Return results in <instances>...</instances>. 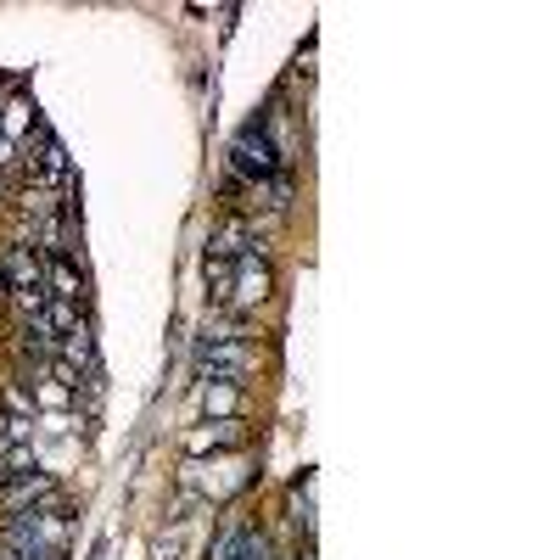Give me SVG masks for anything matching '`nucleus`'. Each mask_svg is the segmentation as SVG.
I'll return each instance as SVG.
<instances>
[{"label": "nucleus", "mask_w": 560, "mask_h": 560, "mask_svg": "<svg viewBox=\"0 0 560 560\" xmlns=\"http://www.w3.org/2000/svg\"><path fill=\"white\" fill-rule=\"evenodd\" d=\"M12 443H34V420L28 415H0V448Z\"/></svg>", "instance_id": "nucleus-12"}, {"label": "nucleus", "mask_w": 560, "mask_h": 560, "mask_svg": "<svg viewBox=\"0 0 560 560\" xmlns=\"http://www.w3.org/2000/svg\"><path fill=\"white\" fill-rule=\"evenodd\" d=\"M287 168H292V163H280V152H275V140L264 135V124L247 118V124L236 129V140H230V174L247 179V185H264V179L287 174Z\"/></svg>", "instance_id": "nucleus-1"}, {"label": "nucleus", "mask_w": 560, "mask_h": 560, "mask_svg": "<svg viewBox=\"0 0 560 560\" xmlns=\"http://www.w3.org/2000/svg\"><path fill=\"white\" fill-rule=\"evenodd\" d=\"M247 482H253V471H247L242 454H230V459H185L179 465V488L202 493V499H230V493H242Z\"/></svg>", "instance_id": "nucleus-2"}, {"label": "nucleus", "mask_w": 560, "mask_h": 560, "mask_svg": "<svg viewBox=\"0 0 560 560\" xmlns=\"http://www.w3.org/2000/svg\"><path fill=\"white\" fill-rule=\"evenodd\" d=\"M39 275H45V258L28 242H7V247H0V287H7V292H34Z\"/></svg>", "instance_id": "nucleus-6"}, {"label": "nucleus", "mask_w": 560, "mask_h": 560, "mask_svg": "<svg viewBox=\"0 0 560 560\" xmlns=\"http://www.w3.org/2000/svg\"><path fill=\"white\" fill-rule=\"evenodd\" d=\"M264 364L253 342H197V376L202 382H247Z\"/></svg>", "instance_id": "nucleus-4"}, {"label": "nucleus", "mask_w": 560, "mask_h": 560, "mask_svg": "<svg viewBox=\"0 0 560 560\" xmlns=\"http://www.w3.org/2000/svg\"><path fill=\"white\" fill-rule=\"evenodd\" d=\"M219 448H247V427H242V420H208V427L185 432V454H191V459L219 454Z\"/></svg>", "instance_id": "nucleus-7"}, {"label": "nucleus", "mask_w": 560, "mask_h": 560, "mask_svg": "<svg viewBox=\"0 0 560 560\" xmlns=\"http://www.w3.org/2000/svg\"><path fill=\"white\" fill-rule=\"evenodd\" d=\"M39 325H45L51 337H68V331H79V325H84V314H79V303L45 298V308H39Z\"/></svg>", "instance_id": "nucleus-10"}, {"label": "nucleus", "mask_w": 560, "mask_h": 560, "mask_svg": "<svg viewBox=\"0 0 560 560\" xmlns=\"http://www.w3.org/2000/svg\"><path fill=\"white\" fill-rule=\"evenodd\" d=\"M0 415H28V420H34V415H39V409H34V393H28L23 382H12L7 393H0Z\"/></svg>", "instance_id": "nucleus-13"}, {"label": "nucleus", "mask_w": 560, "mask_h": 560, "mask_svg": "<svg viewBox=\"0 0 560 560\" xmlns=\"http://www.w3.org/2000/svg\"><path fill=\"white\" fill-rule=\"evenodd\" d=\"M39 287H45V298H62V303H79L84 308V269L73 258H45Z\"/></svg>", "instance_id": "nucleus-8"}, {"label": "nucleus", "mask_w": 560, "mask_h": 560, "mask_svg": "<svg viewBox=\"0 0 560 560\" xmlns=\"http://www.w3.org/2000/svg\"><path fill=\"white\" fill-rule=\"evenodd\" d=\"M34 504H57V477L51 471H23V477L0 482V516H18V510H34Z\"/></svg>", "instance_id": "nucleus-5"}, {"label": "nucleus", "mask_w": 560, "mask_h": 560, "mask_svg": "<svg viewBox=\"0 0 560 560\" xmlns=\"http://www.w3.org/2000/svg\"><path fill=\"white\" fill-rule=\"evenodd\" d=\"M28 118H34V107H28L23 96L7 102V113H0V135H7L12 147H23V140H28Z\"/></svg>", "instance_id": "nucleus-11"}, {"label": "nucleus", "mask_w": 560, "mask_h": 560, "mask_svg": "<svg viewBox=\"0 0 560 560\" xmlns=\"http://www.w3.org/2000/svg\"><path fill=\"white\" fill-rule=\"evenodd\" d=\"M292 522L303 527V538H314V499H308V477L292 488Z\"/></svg>", "instance_id": "nucleus-14"}, {"label": "nucleus", "mask_w": 560, "mask_h": 560, "mask_svg": "<svg viewBox=\"0 0 560 560\" xmlns=\"http://www.w3.org/2000/svg\"><path fill=\"white\" fill-rule=\"evenodd\" d=\"M208 420H242V382H202Z\"/></svg>", "instance_id": "nucleus-9"}, {"label": "nucleus", "mask_w": 560, "mask_h": 560, "mask_svg": "<svg viewBox=\"0 0 560 560\" xmlns=\"http://www.w3.org/2000/svg\"><path fill=\"white\" fill-rule=\"evenodd\" d=\"M7 197H12V185H7V179H0V208H7Z\"/></svg>", "instance_id": "nucleus-15"}, {"label": "nucleus", "mask_w": 560, "mask_h": 560, "mask_svg": "<svg viewBox=\"0 0 560 560\" xmlns=\"http://www.w3.org/2000/svg\"><path fill=\"white\" fill-rule=\"evenodd\" d=\"M275 292V269L264 264V253H247V258H230V280H224V314H253L258 303H269Z\"/></svg>", "instance_id": "nucleus-3"}, {"label": "nucleus", "mask_w": 560, "mask_h": 560, "mask_svg": "<svg viewBox=\"0 0 560 560\" xmlns=\"http://www.w3.org/2000/svg\"><path fill=\"white\" fill-rule=\"evenodd\" d=\"M0 113H7V96H0Z\"/></svg>", "instance_id": "nucleus-16"}]
</instances>
